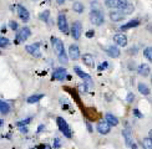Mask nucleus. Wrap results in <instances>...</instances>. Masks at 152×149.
I'll return each instance as SVG.
<instances>
[{
	"instance_id": "nucleus-1",
	"label": "nucleus",
	"mask_w": 152,
	"mask_h": 149,
	"mask_svg": "<svg viewBox=\"0 0 152 149\" xmlns=\"http://www.w3.org/2000/svg\"><path fill=\"white\" fill-rule=\"evenodd\" d=\"M51 45L54 47V51L55 54L57 55V58L59 61L61 62L62 65H66L69 62V58H67V55L65 52V47H64V42L59 37H55V36H51Z\"/></svg>"
},
{
	"instance_id": "nucleus-2",
	"label": "nucleus",
	"mask_w": 152,
	"mask_h": 149,
	"mask_svg": "<svg viewBox=\"0 0 152 149\" xmlns=\"http://www.w3.org/2000/svg\"><path fill=\"white\" fill-rule=\"evenodd\" d=\"M56 123H57V127L60 129V132H61L64 136L66 138H71L72 137V132H71V128L69 127V124L65 119L62 117H57L56 118Z\"/></svg>"
},
{
	"instance_id": "nucleus-3",
	"label": "nucleus",
	"mask_w": 152,
	"mask_h": 149,
	"mask_svg": "<svg viewBox=\"0 0 152 149\" xmlns=\"http://www.w3.org/2000/svg\"><path fill=\"white\" fill-rule=\"evenodd\" d=\"M90 21L96 26H101L105 22V16L100 10L92 9L91 13H90Z\"/></svg>"
},
{
	"instance_id": "nucleus-4",
	"label": "nucleus",
	"mask_w": 152,
	"mask_h": 149,
	"mask_svg": "<svg viewBox=\"0 0 152 149\" xmlns=\"http://www.w3.org/2000/svg\"><path fill=\"white\" fill-rule=\"evenodd\" d=\"M57 26H59V30L66 34L69 32V25H67V20H66V16L64 13H60L57 15Z\"/></svg>"
},
{
	"instance_id": "nucleus-5",
	"label": "nucleus",
	"mask_w": 152,
	"mask_h": 149,
	"mask_svg": "<svg viewBox=\"0 0 152 149\" xmlns=\"http://www.w3.org/2000/svg\"><path fill=\"white\" fill-rule=\"evenodd\" d=\"M127 4V0H105V5L111 9H122Z\"/></svg>"
},
{
	"instance_id": "nucleus-6",
	"label": "nucleus",
	"mask_w": 152,
	"mask_h": 149,
	"mask_svg": "<svg viewBox=\"0 0 152 149\" xmlns=\"http://www.w3.org/2000/svg\"><path fill=\"white\" fill-rule=\"evenodd\" d=\"M30 35H31V31L29 27H22L16 34V42L19 44V42H22V41H26L30 37Z\"/></svg>"
},
{
	"instance_id": "nucleus-7",
	"label": "nucleus",
	"mask_w": 152,
	"mask_h": 149,
	"mask_svg": "<svg viewBox=\"0 0 152 149\" xmlns=\"http://www.w3.org/2000/svg\"><path fill=\"white\" fill-rule=\"evenodd\" d=\"M81 32H82V25L80 21H75L71 26V36L75 40H79L81 37Z\"/></svg>"
},
{
	"instance_id": "nucleus-8",
	"label": "nucleus",
	"mask_w": 152,
	"mask_h": 149,
	"mask_svg": "<svg viewBox=\"0 0 152 149\" xmlns=\"http://www.w3.org/2000/svg\"><path fill=\"white\" fill-rule=\"evenodd\" d=\"M122 136H123V138H125V144L127 147H131L133 143V136H132V130H131V128L130 127H127V128H125L122 130Z\"/></svg>"
},
{
	"instance_id": "nucleus-9",
	"label": "nucleus",
	"mask_w": 152,
	"mask_h": 149,
	"mask_svg": "<svg viewBox=\"0 0 152 149\" xmlns=\"http://www.w3.org/2000/svg\"><path fill=\"white\" fill-rule=\"evenodd\" d=\"M40 44L39 42H36V44H33V45H27L25 50L29 52L30 55H33L34 57H40L41 56V52H40Z\"/></svg>"
},
{
	"instance_id": "nucleus-10",
	"label": "nucleus",
	"mask_w": 152,
	"mask_h": 149,
	"mask_svg": "<svg viewBox=\"0 0 152 149\" xmlns=\"http://www.w3.org/2000/svg\"><path fill=\"white\" fill-rule=\"evenodd\" d=\"M96 129H97V132L100 134H109L110 130H111V125L106 122V120H101L96 125Z\"/></svg>"
},
{
	"instance_id": "nucleus-11",
	"label": "nucleus",
	"mask_w": 152,
	"mask_h": 149,
	"mask_svg": "<svg viewBox=\"0 0 152 149\" xmlns=\"http://www.w3.org/2000/svg\"><path fill=\"white\" fill-rule=\"evenodd\" d=\"M67 76V71L65 68H62V67H59L56 68L54 71L53 73V80H59V81H64L66 78Z\"/></svg>"
},
{
	"instance_id": "nucleus-12",
	"label": "nucleus",
	"mask_w": 152,
	"mask_h": 149,
	"mask_svg": "<svg viewBox=\"0 0 152 149\" xmlns=\"http://www.w3.org/2000/svg\"><path fill=\"white\" fill-rule=\"evenodd\" d=\"M113 42L121 47H125L127 45V36L125 34H116L113 36Z\"/></svg>"
},
{
	"instance_id": "nucleus-13",
	"label": "nucleus",
	"mask_w": 152,
	"mask_h": 149,
	"mask_svg": "<svg viewBox=\"0 0 152 149\" xmlns=\"http://www.w3.org/2000/svg\"><path fill=\"white\" fill-rule=\"evenodd\" d=\"M105 51H106V54H107L110 57H112V58H116V57H118L120 56V49L117 47V46H113V45H111V46H107V47L105 49Z\"/></svg>"
},
{
	"instance_id": "nucleus-14",
	"label": "nucleus",
	"mask_w": 152,
	"mask_h": 149,
	"mask_svg": "<svg viewBox=\"0 0 152 149\" xmlns=\"http://www.w3.org/2000/svg\"><path fill=\"white\" fill-rule=\"evenodd\" d=\"M16 9H18L19 17L21 19L22 21H27V20H29V19H30V14H29V11L26 10V8H24L22 5H18Z\"/></svg>"
},
{
	"instance_id": "nucleus-15",
	"label": "nucleus",
	"mask_w": 152,
	"mask_h": 149,
	"mask_svg": "<svg viewBox=\"0 0 152 149\" xmlns=\"http://www.w3.org/2000/svg\"><path fill=\"white\" fill-rule=\"evenodd\" d=\"M126 17V15L123 14L121 10H117L116 11H111L110 13V19L113 21V22H117V21H121V20H123V19Z\"/></svg>"
},
{
	"instance_id": "nucleus-16",
	"label": "nucleus",
	"mask_w": 152,
	"mask_h": 149,
	"mask_svg": "<svg viewBox=\"0 0 152 149\" xmlns=\"http://www.w3.org/2000/svg\"><path fill=\"white\" fill-rule=\"evenodd\" d=\"M69 56H70V58L72 60H77L80 57V49L77 45H70V47H69Z\"/></svg>"
},
{
	"instance_id": "nucleus-17",
	"label": "nucleus",
	"mask_w": 152,
	"mask_h": 149,
	"mask_svg": "<svg viewBox=\"0 0 152 149\" xmlns=\"http://www.w3.org/2000/svg\"><path fill=\"white\" fill-rule=\"evenodd\" d=\"M74 71H75V73H76L79 77H81L82 80H85V82L87 83V85H91V77H90L87 73H85L84 71H81V68H80V67L75 66V67H74Z\"/></svg>"
},
{
	"instance_id": "nucleus-18",
	"label": "nucleus",
	"mask_w": 152,
	"mask_h": 149,
	"mask_svg": "<svg viewBox=\"0 0 152 149\" xmlns=\"http://www.w3.org/2000/svg\"><path fill=\"white\" fill-rule=\"evenodd\" d=\"M105 120L111 125V127H116V125L118 124V118L116 117V116H113L112 113H106L105 114Z\"/></svg>"
},
{
	"instance_id": "nucleus-19",
	"label": "nucleus",
	"mask_w": 152,
	"mask_h": 149,
	"mask_svg": "<svg viewBox=\"0 0 152 149\" xmlns=\"http://www.w3.org/2000/svg\"><path fill=\"white\" fill-rule=\"evenodd\" d=\"M150 66L147 63H141L140 66H139V68H137V72H139V74L140 76H142V77H147L150 74Z\"/></svg>"
},
{
	"instance_id": "nucleus-20",
	"label": "nucleus",
	"mask_w": 152,
	"mask_h": 149,
	"mask_svg": "<svg viewBox=\"0 0 152 149\" xmlns=\"http://www.w3.org/2000/svg\"><path fill=\"white\" fill-rule=\"evenodd\" d=\"M140 25V20L139 19H133V20H130L128 22H126L125 25H122L120 27V30L121 31H125V30H128V29H132V27H136Z\"/></svg>"
},
{
	"instance_id": "nucleus-21",
	"label": "nucleus",
	"mask_w": 152,
	"mask_h": 149,
	"mask_svg": "<svg viewBox=\"0 0 152 149\" xmlns=\"http://www.w3.org/2000/svg\"><path fill=\"white\" fill-rule=\"evenodd\" d=\"M82 61H84V63L86 65V66H89L91 68L95 66L94 57H92V55H90V54H85L84 56H82Z\"/></svg>"
},
{
	"instance_id": "nucleus-22",
	"label": "nucleus",
	"mask_w": 152,
	"mask_h": 149,
	"mask_svg": "<svg viewBox=\"0 0 152 149\" xmlns=\"http://www.w3.org/2000/svg\"><path fill=\"white\" fill-rule=\"evenodd\" d=\"M9 112H10V106H9L6 102L0 100V113L1 114H8Z\"/></svg>"
},
{
	"instance_id": "nucleus-23",
	"label": "nucleus",
	"mask_w": 152,
	"mask_h": 149,
	"mask_svg": "<svg viewBox=\"0 0 152 149\" xmlns=\"http://www.w3.org/2000/svg\"><path fill=\"white\" fill-rule=\"evenodd\" d=\"M72 9H74V11H76L77 14H81V13H84V4L80 3V1H75L72 4Z\"/></svg>"
},
{
	"instance_id": "nucleus-24",
	"label": "nucleus",
	"mask_w": 152,
	"mask_h": 149,
	"mask_svg": "<svg viewBox=\"0 0 152 149\" xmlns=\"http://www.w3.org/2000/svg\"><path fill=\"white\" fill-rule=\"evenodd\" d=\"M133 9H135V8H133V5H132V4L127 3L126 5L123 6L122 9H118V10H121V11H122V13H123V14H125V15L127 16V15H130V14L133 11Z\"/></svg>"
},
{
	"instance_id": "nucleus-25",
	"label": "nucleus",
	"mask_w": 152,
	"mask_h": 149,
	"mask_svg": "<svg viewBox=\"0 0 152 149\" xmlns=\"http://www.w3.org/2000/svg\"><path fill=\"white\" fill-rule=\"evenodd\" d=\"M43 97H44V95H33V96H30L29 98H27V103H30V104L36 103V102H39Z\"/></svg>"
},
{
	"instance_id": "nucleus-26",
	"label": "nucleus",
	"mask_w": 152,
	"mask_h": 149,
	"mask_svg": "<svg viewBox=\"0 0 152 149\" xmlns=\"http://www.w3.org/2000/svg\"><path fill=\"white\" fill-rule=\"evenodd\" d=\"M141 146L144 149H152V142H151V137L148 138H144V141L141 142Z\"/></svg>"
},
{
	"instance_id": "nucleus-27",
	"label": "nucleus",
	"mask_w": 152,
	"mask_h": 149,
	"mask_svg": "<svg viewBox=\"0 0 152 149\" xmlns=\"http://www.w3.org/2000/svg\"><path fill=\"white\" fill-rule=\"evenodd\" d=\"M139 91H140V93H142V95H145V96L150 95V88L147 87L145 83H139Z\"/></svg>"
},
{
	"instance_id": "nucleus-28",
	"label": "nucleus",
	"mask_w": 152,
	"mask_h": 149,
	"mask_svg": "<svg viewBox=\"0 0 152 149\" xmlns=\"http://www.w3.org/2000/svg\"><path fill=\"white\" fill-rule=\"evenodd\" d=\"M49 16H50V11H49V10H45V11H43V13H41L40 15H39L40 20H41V21H45V22L49 20Z\"/></svg>"
},
{
	"instance_id": "nucleus-29",
	"label": "nucleus",
	"mask_w": 152,
	"mask_h": 149,
	"mask_svg": "<svg viewBox=\"0 0 152 149\" xmlns=\"http://www.w3.org/2000/svg\"><path fill=\"white\" fill-rule=\"evenodd\" d=\"M144 55H145V57L148 60V61H151V60H152V49L151 47H146L145 51H144Z\"/></svg>"
},
{
	"instance_id": "nucleus-30",
	"label": "nucleus",
	"mask_w": 152,
	"mask_h": 149,
	"mask_svg": "<svg viewBox=\"0 0 152 149\" xmlns=\"http://www.w3.org/2000/svg\"><path fill=\"white\" fill-rule=\"evenodd\" d=\"M8 45H9V39H6L4 36H0V47H6Z\"/></svg>"
},
{
	"instance_id": "nucleus-31",
	"label": "nucleus",
	"mask_w": 152,
	"mask_h": 149,
	"mask_svg": "<svg viewBox=\"0 0 152 149\" xmlns=\"http://www.w3.org/2000/svg\"><path fill=\"white\" fill-rule=\"evenodd\" d=\"M9 26H10V29H11V30H14V31L18 30V27H19V26H18V22H16L15 20L9 21Z\"/></svg>"
},
{
	"instance_id": "nucleus-32",
	"label": "nucleus",
	"mask_w": 152,
	"mask_h": 149,
	"mask_svg": "<svg viewBox=\"0 0 152 149\" xmlns=\"http://www.w3.org/2000/svg\"><path fill=\"white\" fill-rule=\"evenodd\" d=\"M133 100H135V95H133L132 92H128V95H127V97H126L127 103H132Z\"/></svg>"
},
{
	"instance_id": "nucleus-33",
	"label": "nucleus",
	"mask_w": 152,
	"mask_h": 149,
	"mask_svg": "<svg viewBox=\"0 0 152 149\" xmlns=\"http://www.w3.org/2000/svg\"><path fill=\"white\" fill-rule=\"evenodd\" d=\"M30 120H31V118L22 119V120H20V122H18V123H16V125H18V127H20V125H26L27 123H30Z\"/></svg>"
},
{
	"instance_id": "nucleus-34",
	"label": "nucleus",
	"mask_w": 152,
	"mask_h": 149,
	"mask_svg": "<svg viewBox=\"0 0 152 149\" xmlns=\"http://www.w3.org/2000/svg\"><path fill=\"white\" fill-rule=\"evenodd\" d=\"M133 116H135V117H137V118H144V114H142L137 108L133 109Z\"/></svg>"
},
{
	"instance_id": "nucleus-35",
	"label": "nucleus",
	"mask_w": 152,
	"mask_h": 149,
	"mask_svg": "<svg viewBox=\"0 0 152 149\" xmlns=\"http://www.w3.org/2000/svg\"><path fill=\"white\" fill-rule=\"evenodd\" d=\"M61 146V142H60L59 138H55V142H54V148H60Z\"/></svg>"
},
{
	"instance_id": "nucleus-36",
	"label": "nucleus",
	"mask_w": 152,
	"mask_h": 149,
	"mask_svg": "<svg viewBox=\"0 0 152 149\" xmlns=\"http://www.w3.org/2000/svg\"><path fill=\"white\" fill-rule=\"evenodd\" d=\"M106 67H107V62H102V63H101L100 65V66H99V71H104V70L106 68Z\"/></svg>"
},
{
	"instance_id": "nucleus-37",
	"label": "nucleus",
	"mask_w": 152,
	"mask_h": 149,
	"mask_svg": "<svg viewBox=\"0 0 152 149\" xmlns=\"http://www.w3.org/2000/svg\"><path fill=\"white\" fill-rule=\"evenodd\" d=\"M94 35H95L94 30H90V31H87V32H86V37H89V39H91V37H94Z\"/></svg>"
},
{
	"instance_id": "nucleus-38",
	"label": "nucleus",
	"mask_w": 152,
	"mask_h": 149,
	"mask_svg": "<svg viewBox=\"0 0 152 149\" xmlns=\"http://www.w3.org/2000/svg\"><path fill=\"white\" fill-rule=\"evenodd\" d=\"M19 130H20L21 133H27V128L25 127V125H20V127H19Z\"/></svg>"
},
{
	"instance_id": "nucleus-39",
	"label": "nucleus",
	"mask_w": 152,
	"mask_h": 149,
	"mask_svg": "<svg viewBox=\"0 0 152 149\" xmlns=\"http://www.w3.org/2000/svg\"><path fill=\"white\" fill-rule=\"evenodd\" d=\"M43 129H45V125L44 124H40L39 127H38V133H41V132H43Z\"/></svg>"
},
{
	"instance_id": "nucleus-40",
	"label": "nucleus",
	"mask_w": 152,
	"mask_h": 149,
	"mask_svg": "<svg viewBox=\"0 0 152 149\" xmlns=\"http://www.w3.org/2000/svg\"><path fill=\"white\" fill-rule=\"evenodd\" d=\"M86 127H87V129H89V132H90V133H92V132H94V130H92V127H91V124H90L89 122L86 123Z\"/></svg>"
},
{
	"instance_id": "nucleus-41",
	"label": "nucleus",
	"mask_w": 152,
	"mask_h": 149,
	"mask_svg": "<svg viewBox=\"0 0 152 149\" xmlns=\"http://www.w3.org/2000/svg\"><path fill=\"white\" fill-rule=\"evenodd\" d=\"M137 52V49L136 47H131L130 50H128V54H136Z\"/></svg>"
},
{
	"instance_id": "nucleus-42",
	"label": "nucleus",
	"mask_w": 152,
	"mask_h": 149,
	"mask_svg": "<svg viewBox=\"0 0 152 149\" xmlns=\"http://www.w3.org/2000/svg\"><path fill=\"white\" fill-rule=\"evenodd\" d=\"M56 3L59 4V5H62V4L65 3V0H56Z\"/></svg>"
},
{
	"instance_id": "nucleus-43",
	"label": "nucleus",
	"mask_w": 152,
	"mask_h": 149,
	"mask_svg": "<svg viewBox=\"0 0 152 149\" xmlns=\"http://www.w3.org/2000/svg\"><path fill=\"white\" fill-rule=\"evenodd\" d=\"M131 149H137V144H136V143H133L132 146H131Z\"/></svg>"
},
{
	"instance_id": "nucleus-44",
	"label": "nucleus",
	"mask_w": 152,
	"mask_h": 149,
	"mask_svg": "<svg viewBox=\"0 0 152 149\" xmlns=\"http://www.w3.org/2000/svg\"><path fill=\"white\" fill-rule=\"evenodd\" d=\"M43 149H51V147H50V146H44Z\"/></svg>"
},
{
	"instance_id": "nucleus-45",
	"label": "nucleus",
	"mask_w": 152,
	"mask_h": 149,
	"mask_svg": "<svg viewBox=\"0 0 152 149\" xmlns=\"http://www.w3.org/2000/svg\"><path fill=\"white\" fill-rule=\"evenodd\" d=\"M3 124H4V120H3V119H0V127H1Z\"/></svg>"
},
{
	"instance_id": "nucleus-46",
	"label": "nucleus",
	"mask_w": 152,
	"mask_h": 149,
	"mask_svg": "<svg viewBox=\"0 0 152 149\" xmlns=\"http://www.w3.org/2000/svg\"><path fill=\"white\" fill-rule=\"evenodd\" d=\"M0 54H1V52H0Z\"/></svg>"
}]
</instances>
